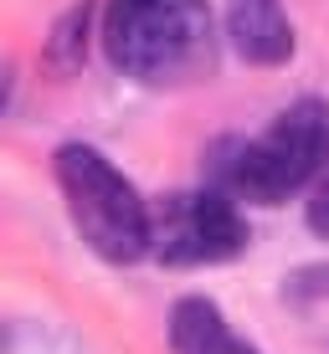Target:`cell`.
<instances>
[{
    "label": "cell",
    "mask_w": 329,
    "mask_h": 354,
    "mask_svg": "<svg viewBox=\"0 0 329 354\" xmlns=\"http://www.w3.org/2000/svg\"><path fill=\"white\" fill-rule=\"evenodd\" d=\"M57 190L67 201V216L93 257L129 267L150 257V205L134 190V180L93 144H62L52 154Z\"/></svg>",
    "instance_id": "3"
},
{
    "label": "cell",
    "mask_w": 329,
    "mask_h": 354,
    "mask_svg": "<svg viewBox=\"0 0 329 354\" xmlns=\"http://www.w3.org/2000/svg\"><path fill=\"white\" fill-rule=\"evenodd\" d=\"M329 169V103L299 97L258 139H222L211 149V185L231 201L288 205Z\"/></svg>",
    "instance_id": "2"
},
{
    "label": "cell",
    "mask_w": 329,
    "mask_h": 354,
    "mask_svg": "<svg viewBox=\"0 0 329 354\" xmlns=\"http://www.w3.org/2000/svg\"><path fill=\"white\" fill-rule=\"evenodd\" d=\"M309 226H314V236L329 241V175L319 180V190H314V201H309Z\"/></svg>",
    "instance_id": "9"
},
{
    "label": "cell",
    "mask_w": 329,
    "mask_h": 354,
    "mask_svg": "<svg viewBox=\"0 0 329 354\" xmlns=\"http://www.w3.org/2000/svg\"><path fill=\"white\" fill-rule=\"evenodd\" d=\"M6 103H10V67H0V118H6Z\"/></svg>",
    "instance_id": "10"
},
{
    "label": "cell",
    "mask_w": 329,
    "mask_h": 354,
    "mask_svg": "<svg viewBox=\"0 0 329 354\" xmlns=\"http://www.w3.org/2000/svg\"><path fill=\"white\" fill-rule=\"evenodd\" d=\"M247 252V216L226 190L201 185L150 205V257L165 267H211Z\"/></svg>",
    "instance_id": "4"
},
{
    "label": "cell",
    "mask_w": 329,
    "mask_h": 354,
    "mask_svg": "<svg viewBox=\"0 0 329 354\" xmlns=\"http://www.w3.org/2000/svg\"><path fill=\"white\" fill-rule=\"evenodd\" d=\"M165 339H170L175 354H258L226 324V313L216 308L211 298H201V292H190V298H180L175 308H170Z\"/></svg>",
    "instance_id": "6"
},
{
    "label": "cell",
    "mask_w": 329,
    "mask_h": 354,
    "mask_svg": "<svg viewBox=\"0 0 329 354\" xmlns=\"http://www.w3.org/2000/svg\"><path fill=\"white\" fill-rule=\"evenodd\" d=\"M226 41L252 67H283L294 57V26L283 0H231L226 6Z\"/></svg>",
    "instance_id": "5"
},
{
    "label": "cell",
    "mask_w": 329,
    "mask_h": 354,
    "mask_svg": "<svg viewBox=\"0 0 329 354\" xmlns=\"http://www.w3.org/2000/svg\"><path fill=\"white\" fill-rule=\"evenodd\" d=\"M103 52L144 88L201 82L216 62V21L206 0H108Z\"/></svg>",
    "instance_id": "1"
},
{
    "label": "cell",
    "mask_w": 329,
    "mask_h": 354,
    "mask_svg": "<svg viewBox=\"0 0 329 354\" xmlns=\"http://www.w3.org/2000/svg\"><path fill=\"white\" fill-rule=\"evenodd\" d=\"M93 10H98V0H78L72 10H62V16H57L52 36H46V67H52L57 77H78L82 62H88Z\"/></svg>",
    "instance_id": "7"
},
{
    "label": "cell",
    "mask_w": 329,
    "mask_h": 354,
    "mask_svg": "<svg viewBox=\"0 0 329 354\" xmlns=\"http://www.w3.org/2000/svg\"><path fill=\"white\" fill-rule=\"evenodd\" d=\"M314 298H329V262L288 277V303H314Z\"/></svg>",
    "instance_id": "8"
}]
</instances>
